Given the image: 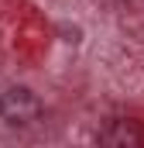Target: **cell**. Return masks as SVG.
Segmentation results:
<instances>
[{"label": "cell", "instance_id": "cell-1", "mask_svg": "<svg viewBox=\"0 0 144 148\" xmlns=\"http://www.w3.org/2000/svg\"><path fill=\"white\" fill-rule=\"evenodd\" d=\"M41 114H45V103L28 86H10L0 93V121L10 127H31L41 121Z\"/></svg>", "mask_w": 144, "mask_h": 148}, {"label": "cell", "instance_id": "cell-2", "mask_svg": "<svg viewBox=\"0 0 144 148\" xmlns=\"http://www.w3.org/2000/svg\"><path fill=\"white\" fill-rule=\"evenodd\" d=\"M100 141L103 145H137L141 141V131L130 121H110V127L100 131Z\"/></svg>", "mask_w": 144, "mask_h": 148}]
</instances>
